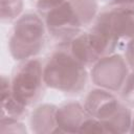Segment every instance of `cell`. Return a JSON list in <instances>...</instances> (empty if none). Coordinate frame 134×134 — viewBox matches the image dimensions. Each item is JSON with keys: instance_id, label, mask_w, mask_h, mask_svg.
Returning <instances> with one entry per match:
<instances>
[{"instance_id": "1", "label": "cell", "mask_w": 134, "mask_h": 134, "mask_svg": "<svg viewBox=\"0 0 134 134\" xmlns=\"http://www.w3.org/2000/svg\"><path fill=\"white\" fill-rule=\"evenodd\" d=\"M43 76L46 87L67 94H77L86 87L88 72L86 66L71 53L67 43H60L44 64Z\"/></svg>"}, {"instance_id": "2", "label": "cell", "mask_w": 134, "mask_h": 134, "mask_svg": "<svg viewBox=\"0 0 134 134\" xmlns=\"http://www.w3.org/2000/svg\"><path fill=\"white\" fill-rule=\"evenodd\" d=\"M98 15L96 0H65L44 18L49 35L67 43L90 26Z\"/></svg>"}, {"instance_id": "3", "label": "cell", "mask_w": 134, "mask_h": 134, "mask_svg": "<svg viewBox=\"0 0 134 134\" xmlns=\"http://www.w3.org/2000/svg\"><path fill=\"white\" fill-rule=\"evenodd\" d=\"M84 108L90 116L97 119L107 133L130 132L132 125V111L114 92L95 88L86 95Z\"/></svg>"}, {"instance_id": "4", "label": "cell", "mask_w": 134, "mask_h": 134, "mask_svg": "<svg viewBox=\"0 0 134 134\" xmlns=\"http://www.w3.org/2000/svg\"><path fill=\"white\" fill-rule=\"evenodd\" d=\"M46 24L38 14L27 12L22 14L14 23L8 38V50L16 61L36 58L44 47Z\"/></svg>"}, {"instance_id": "5", "label": "cell", "mask_w": 134, "mask_h": 134, "mask_svg": "<svg viewBox=\"0 0 134 134\" xmlns=\"http://www.w3.org/2000/svg\"><path fill=\"white\" fill-rule=\"evenodd\" d=\"M43 63L38 58L21 61L10 77L14 96L27 108L41 99L44 93Z\"/></svg>"}, {"instance_id": "6", "label": "cell", "mask_w": 134, "mask_h": 134, "mask_svg": "<svg viewBox=\"0 0 134 134\" xmlns=\"http://www.w3.org/2000/svg\"><path fill=\"white\" fill-rule=\"evenodd\" d=\"M130 71L125 58L112 53L103 57L92 65L90 77L97 88L111 92H120Z\"/></svg>"}, {"instance_id": "7", "label": "cell", "mask_w": 134, "mask_h": 134, "mask_svg": "<svg viewBox=\"0 0 134 134\" xmlns=\"http://www.w3.org/2000/svg\"><path fill=\"white\" fill-rule=\"evenodd\" d=\"M55 117L60 133H85L91 118L84 105L77 102H68L58 107Z\"/></svg>"}, {"instance_id": "8", "label": "cell", "mask_w": 134, "mask_h": 134, "mask_svg": "<svg viewBox=\"0 0 134 134\" xmlns=\"http://www.w3.org/2000/svg\"><path fill=\"white\" fill-rule=\"evenodd\" d=\"M109 25L120 45L134 39V12L105 8L98 14Z\"/></svg>"}, {"instance_id": "9", "label": "cell", "mask_w": 134, "mask_h": 134, "mask_svg": "<svg viewBox=\"0 0 134 134\" xmlns=\"http://www.w3.org/2000/svg\"><path fill=\"white\" fill-rule=\"evenodd\" d=\"M57 106L43 104L37 107L30 116V129L37 134L60 133L57 124Z\"/></svg>"}, {"instance_id": "10", "label": "cell", "mask_w": 134, "mask_h": 134, "mask_svg": "<svg viewBox=\"0 0 134 134\" xmlns=\"http://www.w3.org/2000/svg\"><path fill=\"white\" fill-rule=\"evenodd\" d=\"M27 113V107L22 105L13 94L10 79L1 76V118L21 119Z\"/></svg>"}, {"instance_id": "11", "label": "cell", "mask_w": 134, "mask_h": 134, "mask_svg": "<svg viewBox=\"0 0 134 134\" xmlns=\"http://www.w3.org/2000/svg\"><path fill=\"white\" fill-rule=\"evenodd\" d=\"M120 98L129 107H134V71H130L120 90Z\"/></svg>"}, {"instance_id": "12", "label": "cell", "mask_w": 134, "mask_h": 134, "mask_svg": "<svg viewBox=\"0 0 134 134\" xmlns=\"http://www.w3.org/2000/svg\"><path fill=\"white\" fill-rule=\"evenodd\" d=\"M0 126H1L0 127V132L1 133H7V132L24 133V132H26V129L24 128V125L20 121V119L1 118Z\"/></svg>"}, {"instance_id": "13", "label": "cell", "mask_w": 134, "mask_h": 134, "mask_svg": "<svg viewBox=\"0 0 134 134\" xmlns=\"http://www.w3.org/2000/svg\"><path fill=\"white\" fill-rule=\"evenodd\" d=\"M65 0H35V6L38 14L44 19L48 13L61 5Z\"/></svg>"}, {"instance_id": "14", "label": "cell", "mask_w": 134, "mask_h": 134, "mask_svg": "<svg viewBox=\"0 0 134 134\" xmlns=\"http://www.w3.org/2000/svg\"><path fill=\"white\" fill-rule=\"evenodd\" d=\"M107 8L116 10L134 12V0H110Z\"/></svg>"}, {"instance_id": "15", "label": "cell", "mask_w": 134, "mask_h": 134, "mask_svg": "<svg viewBox=\"0 0 134 134\" xmlns=\"http://www.w3.org/2000/svg\"><path fill=\"white\" fill-rule=\"evenodd\" d=\"M124 58L130 68V70L134 71V39H132L125 45Z\"/></svg>"}, {"instance_id": "16", "label": "cell", "mask_w": 134, "mask_h": 134, "mask_svg": "<svg viewBox=\"0 0 134 134\" xmlns=\"http://www.w3.org/2000/svg\"><path fill=\"white\" fill-rule=\"evenodd\" d=\"M130 133H134V117L132 118V125H131V129H130Z\"/></svg>"}, {"instance_id": "17", "label": "cell", "mask_w": 134, "mask_h": 134, "mask_svg": "<svg viewBox=\"0 0 134 134\" xmlns=\"http://www.w3.org/2000/svg\"><path fill=\"white\" fill-rule=\"evenodd\" d=\"M100 1H108V2H109L110 0H100Z\"/></svg>"}]
</instances>
